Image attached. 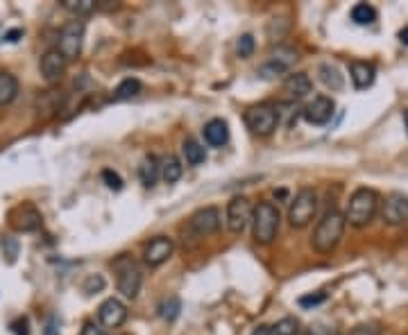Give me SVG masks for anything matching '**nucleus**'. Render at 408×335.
Segmentation results:
<instances>
[{"mask_svg":"<svg viewBox=\"0 0 408 335\" xmlns=\"http://www.w3.org/2000/svg\"><path fill=\"white\" fill-rule=\"evenodd\" d=\"M204 140L211 145V147H222V145H227V140H229V125L224 123L222 118H213L209 120L207 125H204Z\"/></svg>","mask_w":408,"mask_h":335,"instance_id":"a211bd4d","label":"nucleus"},{"mask_svg":"<svg viewBox=\"0 0 408 335\" xmlns=\"http://www.w3.org/2000/svg\"><path fill=\"white\" fill-rule=\"evenodd\" d=\"M82 335H107L105 329H100L96 322H87L84 329H82Z\"/></svg>","mask_w":408,"mask_h":335,"instance_id":"4c0bfd02","label":"nucleus"},{"mask_svg":"<svg viewBox=\"0 0 408 335\" xmlns=\"http://www.w3.org/2000/svg\"><path fill=\"white\" fill-rule=\"evenodd\" d=\"M3 251H5L7 261H9V263H14V261H16V256H18V240H16V238H12V236L3 238Z\"/></svg>","mask_w":408,"mask_h":335,"instance_id":"72a5a7b5","label":"nucleus"},{"mask_svg":"<svg viewBox=\"0 0 408 335\" xmlns=\"http://www.w3.org/2000/svg\"><path fill=\"white\" fill-rule=\"evenodd\" d=\"M98 320H100V324L105 329H118L127 320V306L120 299L109 297V299H105V301L100 303Z\"/></svg>","mask_w":408,"mask_h":335,"instance_id":"4468645a","label":"nucleus"},{"mask_svg":"<svg viewBox=\"0 0 408 335\" xmlns=\"http://www.w3.org/2000/svg\"><path fill=\"white\" fill-rule=\"evenodd\" d=\"M298 53H295L293 48H286V46H279L274 53L270 55V59L265 62L259 70H257V75L261 79H274V77H279L283 73H288V70L295 66V62H298Z\"/></svg>","mask_w":408,"mask_h":335,"instance_id":"0eeeda50","label":"nucleus"},{"mask_svg":"<svg viewBox=\"0 0 408 335\" xmlns=\"http://www.w3.org/2000/svg\"><path fill=\"white\" fill-rule=\"evenodd\" d=\"M315 211H318V192L313 188H300L295 199L291 202L288 209V222L293 229H304L306 225H311L315 218Z\"/></svg>","mask_w":408,"mask_h":335,"instance_id":"39448f33","label":"nucleus"},{"mask_svg":"<svg viewBox=\"0 0 408 335\" xmlns=\"http://www.w3.org/2000/svg\"><path fill=\"white\" fill-rule=\"evenodd\" d=\"M220 222H222V218H220V211L216 206H204V209H198L189 218V231L196 238H207L220 229Z\"/></svg>","mask_w":408,"mask_h":335,"instance_id":"1a4fd4ad","label":"nucleus"},{"mask_svg":"<svg viewBox=\"0 0 408 335\" xmlns=\"http://www.w3.org/2000/svg\"><path fill=\"white\" fill-rule=\"evenodd\" d=\"M268 335H300V322L295 317H283L268 327Z\"/></svg>","mask_w":408,"mask_h":335,"instance_id":"bb28decb","label":"nucleus"},{"mask_svg":"<svg viewBox=\"0 0 408 335\" xmlns=\"http://www.w3.org/2000/svg\"><path fill=\"white\" fill-rule=\"evenodd\" d=\"M379 204H381V197L374 188H365V186L356 188L350 195V202H347L345 220L350 222L352 227L363 229L370 225L376 213H379Z\"/></svg>","mask_w":408,"mask_h":335,"instance_id":"f03ea898","label":"nucleus"},{"mask_svg":"<svg viewBox=\"0 0 408 335\" xmlns=\"http://www.w3.org/2000/svg\"><path fill=\"white\" fill-rule=\"evenodd\" d=\"M313 91V82L306 73H293L283 79V93L291 100H302Z\"/></svg>","mask_w":408,"mask_h":335,"instance_id":"f3484780","label":"nucleus"},{"mask_svg":"<svg viewBox=\"0 0 408 335\" xmlns=\"http://www.w3.org/2000/svg\"><path fill=\"white\" fill-rule=\"evenodd\" d=\"M161 177V164H159V159L157 157H146L141 161V166H139V179H141V184L146 186V188H152L159 181Z\"/></svg>","mask_w":408,"mask_h":335,"instance_id":"aec40b11","label":"nucleus"},{"mask_svg":"<svg viewBox=\"0 0 408 335\" xmlns=\"http://www.w3.org/2000/svg\"><path fill=\"white\" fill-rule=\"evenodd\" d=\"M404 125H406V131H408V109H404Z\"/></svg>","mask_w":408,"mask_h":335,"instance_id":"37998d69","label":"nucleus"},{"mask_svg":"<svg viewBox=\"0 0 408 335\" xmlns=\"http://www.w3.org/2000/svg\"><path fill=\"white\" fill-rule=\"evenodd\" d=\"M179 310H181V301L179 297H168L166 301L159 306V315L166 322H175L179 317Z\"/></svg>","mask_w":408,"mask_h":335,"instance_id":"cd10ccee","label":"nucleus"},{"mask_svg":"<svg viewBox=\"0 0 408 335\" xmlns=\"http://www.w3.org/2000/svg\"><path fill=\"white\" fill-rule=\"evenodd\" d=\"M181 152H184V159H186L189 166H202L204 161H207V150H204V145L193 136H189L181 143Z\"/></svg>","mask_w":408,"mask_h":335,"instance_id":"412c9836","label":"nucleus"},{"mask_svg":"<svg viewBox=\"0 0 408 335\" xmlns=\"http://www.w3.org/2000/svg\"><path fill=\"white\" fill-rule=\"evenodd\" d=\"M181 172H184V166H181V161L175 155L163 157V161H161V177H163L166 184H177V181L181 179Z\"/></svg>","mask_w":408,"mask_h":335,"instance_id":"4be33fe9","label":"nucleus"},{"mask_svg":"<svg viewBox=\"0 0 408 335\" xmlns=\"http://www.w3.org/2000/svg\"><path fill=\"white\" fill-rule=\"evenodd\" d=\"M141 88L143 84L139 82L136 77H125L122 82L114 88V103H125V100H132V98H136L141 93Z\"/></svg>","mask_w":408,"mask_h":335,"instance_id":"5701e85b","label":"nucleus"},{"mask_svg":"<svg viewBox=\"0 0 408 335\" xmlns=\"http://www.w3.org/2000/svg\"><path fill=\"white\" fill-rule=\"evenodd\" d=\"M172 251H175V242L168 236H157L148 242L146 249H143V261H146V265L150 268H159L172 256Z\"/></svg>","mask_w":408,"mask_h":335,"instance_id":"ddd939ff","label":"nucleus"},{"mask_svg":"<svg viewBox=\"0 0 408 335\" xmlns=\"http://www.w3.org/2000/svg\"><path fill=\"white\" fill-rule=\"evenodd\" d=\"M350 335H381V327L376 322H363V324H356L350 331Z\"/></svg>","mask_w":408,"mask_h":335,"instance_id":"7c9ffc66","label":"nucleus"},{"mask_svg":"<svg viewBox=\"0 0 408 335\" xmlns=\"http://www.w3.org/2000/svg\"><path fill=\"white\" fill-rule=\"evenodd\" d=\"M245 125L257 136H270L279 125V111L274 105L261 103L245 111Z\"/></svg>","mask_w":408,"mask_h":335,"instance_id":"423d86ee","label":"nucleus"},{"mask_svg":"<svg viewBox=\"0 0 408 335\" xmlns=\"http://www.w3.org/2000/svg\"><path fill=\"white\" fill-rule=\"evenodd\" d=\"M318 75H320V82L331 91H340L345 86V77L340 75V70L331 64H322L318 68Z\"/></svg>","mask_w":408,"mask_h":335,"instance_id":"b1692460","label":"nucleus"},{"mask_svg":"<svg viewBox=\"0 0 408 335\" xmlns=\"http://www.w3.org/2000/svg\"><path fill=\"white\" fill-rule=\"evenodd\" d=\"M345 227H347L345 213H340L338 209L326 211L311 236V247L318 254H331L340 245Z\"/></svg>","mask_w":408,"mask_h":335,"instance_id":"f257e3e1","label":"nucleus"},{"mask_svg":"<svg viewBox=\"0 0 408 335\" xmlns=\"http://www.w3.org/2000/svg\"><path fill=\"white\" fill-rule=\"evenodd\" d=\"M59 329H57V320L55 317H50L48 324H46V335H57Z\"/></svg>","mask_w":408,"mask_h":335,"instance_id":"ea45409f","label":"nucleus"},{"mask_svg":"<svg viewBox=\"0 0 408 335\" xmlns=\"http://www.w3.org/2000/svg\"><path fill=\"white\" fill-rule=\"evenodd\" d=\"M381 218L385 225L402 227L408 222V197L402 192H390L381 204Z\"/></svg>","mask_w":408,"mask_h":335,"instance_id":"9b49d317","label":"nucleus"},{"mask_svg":"<svg viewBox=\"0 0 408 335\" xmlns=\"http://www.w3.org/2000/svg\"><path fill=\"white\" fill-rule=\"evenodd\" d=\"M254 216V206L248 197H234L227 204V229L231 233H243L245 227L252 222Z\"/></svg>","mask_w":408,"mask_h":335,"instance_id":"9d476101","label":"nucleus"},{"mask_svg":"<svg viewBox=\"0 0 408 335\" xmlns=\"http://www.w3.org/2000/svg\"><path fill=\"white\" fill-rule=\"evenodd\" d=\"M102 181H105L107 188H111V190H120L122 188V179H120L118 172H114V170H102Z\"/></svg>","mask_w":408,"mask_h":335,"instance_id":"f704fd0d","label":"nucleus"},{"mask_svg":"<svg viewBox=\"0 0 408 335\" xmlns=\"http://www.w3.org/2000/svg\"><path fill=\"white\" fill-rule=\"evenodd\" d=\"M336 111V103L329 96H315L309 105L304 107L302 116L309 125H326Z\"/></svg>","mask_w":408,"mask_h":335,"instance_id":"f8f14e48","label":"nucleus"},{"mask_svg":"<svg viewBox=\"0 0 408 335\" xmlns=\"http://www.w3.org/2000/svg\"><path fill=\"white\" fill-rule=\"evenodd\" d=\"M400 41H402L404 46H408V25H406L404 29H400Z\"/></svg>","mask_w":408,"mask_h":335,"instance_id":"a19ab883","label":"nucleus"},{"mask_svg":"<svg viewBox=\"0 0 408 335\" xmlns=\"http://www.w3.org/2000/svg\"><path fill=\"white\" fill-rule=\"evenodd\" d=\"M322 301H326V292H313V294H304V297H300V306L302 308H315V306H320Z\"/></svg>","mask_w":408,"mask_h":335,"instance_id":"2f4dec72","label":"nucleus"},{"mask_svg":"<svg viewBox=\"0 0 408 335\" xmlns=\"http://www.w3.org/2000/svg\"><path fill=\"white\" fill-rule=\"evenodd\" d=\"M9 225L16 231H37L41 227V213L32 206V204H23L16 206L12 213H9Z\"/></svg>","mask_w":408,"mask_h":335,"instance_id":"dca6fc26","label":"nucleus"},{"mask_svg":"<svg viewBox=\"0 0 408 335\" xmlns=\"http://www.w3.org/2000/svg\"><path fill=\"white\" fill-rule=\"evenodd\" d=\"M18 39H23V29L20 27H14V29H9V32H5V41L9 44H16Z\"/></svg>","mask_w":408,"mask_h":335,"instance_id":"58836bf2","label":"nucleus"},{"mask_svg":"<svg viewBox=\"0 0 408 335\" xmlns=\"http://www.w3.org/2000/svg\"><path fill=\"white\" fill-rule=\"evenodd\" d=\"M82 44H84V23L70 21V23H66L64 27H61L57 50L66 57V62L75 59L82 53Z\"/></svg>","mask_w":408,"mask_h":335,"instance_id":"6e6552de","label":"nucleus"},{"mask_svg":"<svg viewBox=\"0 0 408 335\" xmlns=\"http://www.w3.org/2000/svg\"><path fill=\"white\" fill-rule=\"evenodd\" d=\"M352 21L356 25H370V23L376 21V9L372 5H367V3L354 5L352 7Z\"/></svg>","mask_w":408,"mask_h":335,"instance_id":"a878e982","label":"nucleus"},{"mask_svg":"<svg viewBox=\"0 0 408 335\" xmlns=\"http://www.w3.org/2000/svg\"><path fill=\"white\" fill-rule=\"evenodd\" d=\"M12 331H14V335H30V322H27V317H18L16 322H12Z\"/></svg>","mask_w":408,"mask_h":335,"instance_id":"c9c22d12","label":"nucleus"},{"mask_svg":"<svg viewBox=\"0 0 408 335\" xmlns=\"http://www.w3.org/2000/svg\"><path fill=\"white\" fill-rule=\"evenodd\" d=\"M306 335H338V329L333 327H324V324H315V327L309 329Z\"/></svg>","mask_w":408,"mask_h":335,"instance_id":"e433bc0d","label":"nucleus"},{"mask_svg":"<svg viewBox=\"0 0 408 335\" xmlns=\"http://www.w3.org/2000/svg\"><path fill=\"white\" fill-rule=\"evenodd\" d=\"M61 5H64L68 12H73L75 16H84L96 9V0H64Z\"/></svg>","mask_w":408,"mask_h":335,"instance_id":"c85d7f7f","label":"nucleus"},{"mask_svg":"<svg viewBox=\"0 0 408 335\" xmlns=\"http://www.w3.org/2000/svg\"><path fill=\"white\" fill-rule=\"evenodd\" d=\"M18 96V79L12 73H0V107L14 103Z\"/></svg>","mask_w":408,"mask_h":335,"instance_id":"393cba45","label":"nucleus"},{"mask_svg":"<svg viewBox=\"0 0 408 335\" xmlns=\"http://www.w3.org/2000/svg\"><path fill=\"white\" fill-rule=\"evenodd\" d=\"M66 64H68L66 57L61 55L57 48H50V50H46L44 55H41L39 68H41V75H44L46 82H57V79L64 75Z\"/></svg>","mask_w":408,"mask_h":335,"instance_id":"2eb2a0df","label":"nucleus"},{"mask_svg":"<svg viewBox=\"0 0 408 335\" xmlns=\"http://www.w3.org/2000/svg\"><path fill=\"white\" fill-rule=\"evenodd\" d=\"M350 77L354 82V88L365 91V88H370L374 84L376 70H374L372 64H367V62H352L350 64Z\"/></svg>","mask_w":408,"mask_h":335,"instance_id":"6ab92c4d","label":"nucleus"},{"mask_svg":"<svg viewBox=\"0 0 408 335\" xmlns=\"http://www.w3.org/2000/svg\"><path fill=\"white\" fill-rule=\"evenodd\" d=\"M254 37L252 34H241V39L236 41V55L241 57V59H250L252 57V53H254Z\"/></svg>","mask_w":408,"mask_h":335,"instance_id":"c756f323","label":"nucleus"},{"mask_svg":"<svg viewBox=\"0 0 408 335\" xmlns=\"http://www.w3.org/2000/svg\"><path fill=\"white\" fill-rule=\"evenodd\" d=\"M100 290H105V279L100 274H91V277L84 281V292L87 294H98Z\"/></svg>","mask_w":408,"mask_h":335,"instance_id":"473e14b6","label":"nucleus"},{"mask_svg":"<svg viewBox=\"0 0 408 335\" xmlns=\"http://www.w3.org/2000/svg\"><path fill=\"white\" fill-rule=\"evenodd\" d=\"M252 335H268V327H259V329L254 331Z\"/></svg>","mask_w":408,"mask_h":335,"instance_id":"79ce46f5","label":"nucleus"},{"mask_svg":"<svg viewBox=\"0 0 408 335\" xmlns=\"http://www.w3.org/2000/svg\"><path fill=\"white\" fill-rule=\"evenodd\" d=\"M279 225H281V213L272 202H259V204L254 206L252 233L259 245H270V242L277 238Z\"/></svg>","mask_w":408,"mask_h":335,"instance_id":"7ed1b4c3","label":"nucleus"},{"mask_svg":"<svg viewBox=\"0 0 408 335\" xmlns=\"http://www.w3.org/2000/svg\"><path fill=\"white\" fill-rule=\"evenodd\" d=\"M114 270H116V288L125 299H136L141 286H143V274L134 258L122 254L114 261Z\"/></svg>","mask_w":408,"mask_h":335,"instance_id":"20e7f679","label":"nucleus"}]
</instances>
